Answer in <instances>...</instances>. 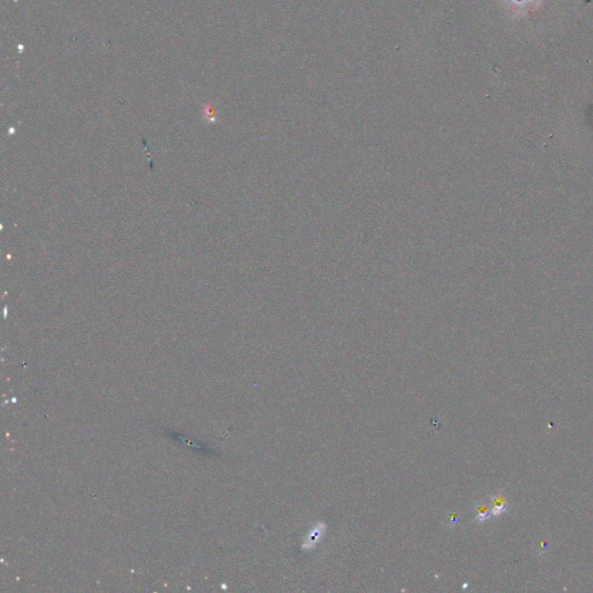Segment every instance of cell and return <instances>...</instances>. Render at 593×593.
I'll use <instances>...</instances> for the list:
<instances>
[{
    "label": "cell",
    "mask_w": 593,
    "mask_h": 593,
    "mask_svg": "<svg viewBox=\"0 0 593 593\" xmlns=\"http://www.w3.org/2000/svg\"><path fill=\"white\" fill-rule=\"evenodd\" d=\"M324 531H326V529H324L323 524H317L315 527H313V529L308 532L307 537L305 538L303 548L308 550L314 548V546L317 545V542L322 539Z\"/></svg>",
    "instance_id": "cell-1"
},
{
    "label": "cell",
    "mask_w": 593,
    "mask_h": 593,
    "mask_svg": "<svg viewBox=\"0 0 593 593\" xmlns=\"http://www.w3.org/2000/svg\"><path fill=\"white\" fill-rule=\"evenodd\" d=\"M490 510H491V515H493V516H498L500 514H503V512H506L507 511V502H506V499H505V497H503L502 495H500V493L493 495L492 498H491Z\"/></svg>",
    "instance_id": "cell-2"
},
{
    "label": "cell",
    "mask_w": 593,
    "mask_h": 593,
    "mask_svg": "<svg viewBox=\"0 0 593 593\" xmlns=\"http://www.w3.org/2000/svg\"><path fill=\"white\" fill-rule=\"evenodd\" d=\"M475 512H476V522L477 523L485 522V520H488V518L490 517V515H491L490 507H488L487 505L483 504V503H479L476 505Z\"/></svg>",
    "instance_id": "cell-3"
},
{
    "label": "cell",
    "mask_w": 593,
    "mask_h": 593,
    "mask_svg": "<svg viewBox=\"0 0 593 593\" xmlns=\"http://www.w3.org/2000/svg\"><path fill=\"white\" fill-rule=\"evenodd\" d=\"M592 2H593V0H586V3H585V4H590Z\"/></svg>",
    "instance_id": "cell-4"
}]
</instances>
